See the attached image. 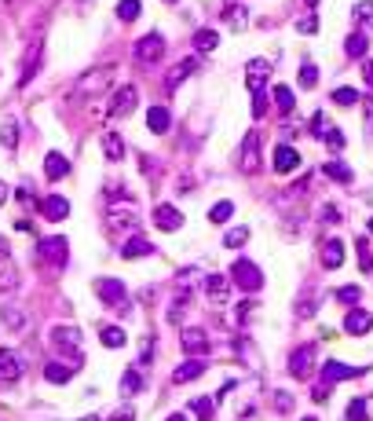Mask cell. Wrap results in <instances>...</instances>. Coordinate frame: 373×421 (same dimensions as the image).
<instances>
[{"label": "cell", "instance_id": "1", "mask_svg": "<svg viewBox=\"0 0 373 421\" xmlns=\"http://www.w3.org/2000/svg\"><path fill=\"white\" fill-rule=\"evenodd\" d=\"M41 59H44V37H33V41L26 44V52H22V62H19V88H26L37 78Z\"/></svg>", "mask_w": 373, "mask_h": 421}, {"label": "cell", "instance_id": "2", "mask_svg": "<svg viewBox=\"0 0 373 421\" xmlns=\"http://www.w3.org/2000/svg\"><path fill=\"white\" fill-rule=\"evenodd\" d=\"M110 78H113V66H95V70H88L84 78L77 81L73 96H77V99H88V96H95V92H107V88H110Z\"/></svg>", "mask_w": 373, "mask_h": 421}, {"label": "cell", "instance_id": "3", "mask_svg": "<svg viewBox=\"0 0 373 421\" xmlns=\"http://www.w3.org/2000/svg\"><path fill=\"white\" fill-rule=\"evenodd\" d=\"M48 341H51V348L55 352H66V355H73V359H81V330L77 326H51V334H48Z\"/></svg>", "mask_w": 373, "mask_h": 421}, {"label": "cell", "instance_id": "4", "mask_svg": "<svg viewBox=\"0 0 373 421\" xmlns=\"http://www.w3.org/2000/svg\"><path fill=\"white\" fill-rule=\"evenodd\" d=\"M230 283L242 286L246 293H253V289H260V286H264V271H260V267H256L253 260L242 257V260H235V267H230Z\"/></svg>", "mask_w": 373, "mask_h": 421}, {"label": "cell", "instance_id": "5", "mask_svg": "<svg viewBox=\"0 0 373 421\" xmlns=\"http://www.w3.org/2000/svg\"><path fill=\"white\" fill-rule=\"evenodd\" d=\"M161 55H165L161 33H147V37H139V41H136V59L139 62H147V66H150V62H158Z\"/></svg>", "mask_w": 373, "mask_h": 421}, {"label": "cell", "instance_id": "6", "mask_svg": "<svg viewBox=\"0 0 373 421\" xmlns=\"http://www.w3.org/2000/svg\"><path fill=\"white\" fill-rule=\"evenodd\" d=\"M22 370H26V363H22V355L15 348H0V381H4V385L19 381Z\"/></svg>", "mask_w": 373, "mask_h": 421}, {"label": "cell", "instance_id": "7", "mask_svg": "<svg viewBox=\"0 0 373 421\" xmlns=\"http://www.w3.org/2000/svg\"><path fill=\"white\" fill-rule=\"evenodd\" d=\"M242 172L253 176L256 169H260V132H249L246 136V143H242Z\"/></svg>", "mask_w": 373, "mask_h": 421}, {"label": "cell", "instance_id": "8", "mask_svg": "<svg viewBox=\"0 0 373 421\" xmlns=\"http://www.w3.org/2000/svg\"><path fill=\"white\" fill-rule=\"evenodd\" d=\"M205 297H209V304H230V278L205 275Z\"/></svg>", "mask_w": 373, "mask_h": 421}, {"label": "cell", "instance_id": "9", "mask_svg": "<svg viewBox=\"0 0 373 421\" xmlns=\"http://www.w3.org/2000/svg\"><path fill=\"white\" fill-rule=\"evenodd\" d=\"M315 366V344H300L297 352L289 355V374L293 377H307Z\"/></svg>", "mask_w": 373, "mask_h": 421}, {"label": "cell", "instance_id": "10", "mask_svg": "<svg viewBox=\"0 0 373 421\" xmlns=\"http://www.w3.org/2000/svg\"><path fill=\"white\" fill-rule=\"evenodd\" d=\"M271 165H275V172H278V176H289V172H297V169H300V154H297V150H293L289 143H278Z\"/></svg>", "mask_w": 373, "mask_h": 421}, {"label": "cell", "instance_id": "11", "mask_svg": "<svg viewBox=\"0 0 373 421\" xmlns=\"http://www.w3.org/2000/svg\"><path fill=\"white\" fill-rule=\"evenodd\" d=\"M366 330H373V315L366 308H348V315H344V334L363 337Z\"/></svg>", "mask_w": 373, "mask_h": 421}, {"label": "cell", "instance_id": "12", "mask_svg": "<svg viewBox=\"0 0 373 421\" xmlns=\"http://www.w3.org/2000/svg\"><path fill=\"white\" fill-rule=\"evenodd\" d=\"M41 257H44L51 267H66V257H70L66 238H44V242H41Z\"/></svg>", "mask_w": 373, "mask_h": 421}, {"label": "cell", "instance_id": "13", "mask_svg": "<svg viewBox=\"0 0 373 421\" xmlns=\"http://www.w3.org/2000/svg\"><path fill=\"white\" fill-rule=\"evenodd\" d=\"M136 88L132 84H121L118 92H113V103H110V118H125V114L136 110Z\"/></svg>", "mask_w": 373, "mask_h": 421}, {"label": "cell", "instance_id": "14", "mask_svg": "<svg viewBox=\"0 0 373 421\" xmlns=\"http://www.w3.org/2000/svg\"><path fill=\"white\" fill-rule=\"evenodd\" d=\"M179 344H183L187 355H205L209 352V337H205V330H198V326H187L183 334H179Z\"/></svg>", "mask_w": 373, "mask_h": 421}, {"label": "cell", "instance_id": "15", "mask_svg": "<svg viewBox=\"0 0 373 421\" xmlns=\"http://www.w3.org/2000/svg\"><path fill=\"white\" fill-rule=\"evenodd\" d=\"M267 78H271V62H267V59H253L246 66V84L253 88V92H260Z\"/></svg>", "mask_w": 373, "mask_h": 421}, {"label": "cell", "instance_id": "16", "mask_svg": "<svg viewBox=\"0 0 373 421\" xmlns=\"http://www.w3.org/2000/svg\"><path fill=\"white\" fill-rule=\"evenodd\" d=\"M41 213H44V220H66L70 216V201L62 198V195H48L44 201H41Z\"/></svg>", "mask_w": 373, "mask_h": 421}, {"label": "cell", "instance_id": "17", "mask_svg": "<svg viewBox=\"0 0 373 421\" xmlns=\"http://www.w3.org/2000/svg\"><path fill=\"white\" fill-rule=\"evenodd\" d=\"M205 370H209V363H201V359H187V363H179V366L172 370V385H187V381L201 377Z\"/></svg>", "mask_w": 373, "mask_h": 421}, {"label": "cell", "instance_id": "18", "mask_svg": "<svg viewBox=\"0 0 373 421\" xmlns=\"http://www.w3.org/2000/svg\"><path fill=\"white\" fill-rule=\"evenodd\" d=\"M154 224H158L161 231H179V227H183V216H179L176 206H158L154 209Z\"/></svg>", "mask_w": 373, "mask_h": 421}, {"label": "cell", "instance_id": "19", "mask_svg": "<svg viewBox=\"0 0 373 421\" xmlns=\"http://www.w3.org/2000/svg\"><path fill=\"white\" fill-rule=\"evenodd\" d=\"M95 293L107 304H125V286L118 283V278H95Z\"/></svg>", "mask_w": 373, "mask_h": 421}, {"label": "cell", "instance_id": "20", "mask_svg": "<svg viewBox=\"0 0 373 421\" xmlns=\"http://www.w3.org/2000/svg\"><path fill=\"white\" fill-rule=\"evenodd\" d=\"M147 129H150L154 136L169 132V129H172V114H169V107H150V110H147Z\"/></svg>", "mask_w": 373, "mask_h": 421}, {"label": "cell", "instance_id": "21", "mask_svg": "<svg viewBox=\"0 0 373 421\" xmlns=\"http://www.w3.org/2000/svg\"><path fill=\"white\" fill-rule=\"evenodd\" d=\"M44 176L48 180H66L70 176V161L59 154V150H51V154L44 158Z\"/></svg>", "mask_w": 373, "mask_h": 421}, {"label": "cell", "instance_id": "22", "mask_svg": "<svg viewBox=\"0 0 373 421\" xmlns=\"http://www.w3.org/2000/svg\"><path fill=\"white\" fill-rule=\"evenodd\" d=\"M150 253H154V242L143 238V235H132V238L125 242L121 257H125V260H136V257H150Z\"/></svg>", "mask_w": 373, "mask_h": 421}, {"label": "cell", "instance_id": "23", "mask_svg": "<svg viewBox=\"0 0 373 421\" xmlns=\"http://www.w3.org/2000/svg\"><path fill=\"white\" fill-rule=\"evenodd\" d=\"M355 374H358V370L348 366V363H337V359L322 363V381H326V385H333V381H348V377H355Z\"/></svg>", "mask_w": 373, "mask_h": 421}, {"label": "cell", "instance_id": "24", "mask_svg": "<svg viewBox=\"0 0 373 421\" xmlns=\"http://www.w3.org/2000/svg\"><path fill=\"white\" fill-rule=\"evenodd\" d=\"M224 22L230 30H246L249 26V8L246 4H227L224 8Z\"/></svg>", "mask_w": 373, "mask_h": 421}, {"label": "cell", "instance_id": "25", "mask_svg": "<svg viewBox=\"0 0 373 421\" xmlns=\"http://www.w3.org/2000/svg\"><path fill=\"white\" fill-rule=\"evenodd\" d=\"M340 264H344V242L329 238L322 246V267H340Z\"/></svg>", "mask_w": 373, "mask_h": 421}, {"label": "cell", "instance_id": "26", "mask_svg": "<svg viewBox=\"0 0 373 421\" xmlns=\"http://www.w3.org/2000/svg\"><path fill=\"white\" fill-rule=\"evenodd\" d=\"M366 48H370L366 33H363V30H355L348 41H344V55H348V59H366Z\"/></svg>", "mask_w": 373, "mask_h": 421}, {"label": "cell", "instance_id": "27", "mask_svg": "<svg viewBox=\"0 0 373 421\" xmlns=\"http://www.w3.org/2000/svg\"><path fill=\"white\" fill-rule=\"evenodd\" d=\"M102 154H107L110 161H121L125 158V139L118 132H107L102 136Z\"/></svg>", "mask_w": 373, "mask_h": 421}, {"label": "cell", "instance_id": "28", "mask_svg": "<svg viewBox=\"0 0 373 421\" xmlns=\"http://www.w3.org/2000/svg\"><path fill=\"white\" fill-rule=\"evenodd\" d=\"M271 99H275V107H278L282 114H293V107H297V96H293L289 84H278L275 92H271Z\"/></svg>", "mask_w": 373, "mask_h": 421}, {"label": "cell", "instance_id": "29", "mask_svg": "<svg viewBox=\"0 0 373 421\" xmlns=\"http://www.w3.org/2000/svg\"><path fill=\"white\" fill-rule=\"evenodd\" d=\"M212 411H216V400H209V395H194L190 400V414L198 421H212Z\"/></svg>", "mask_w": 373, "mask_h": 421}, {"label": "cell", "instance_id": "30", "mask_svg": "<svg viewBox=\"0 0 373 421\" xmlns=\"http://www.w3.org/2000/svg\"><path fill=\"white\" fill-rule=\"evenodd\" d=\"M194 70H198V62H194V59H183V62H179V66L172 70V78H169V92H172V88H179V84H183V81H187Z\"/></svg>", "mask_w": 373, "mask_h": 421}, {"label": "cell", "instance_id": "31", "mask_svg": "<svg viewBox=\"0 0 373 421\" xmlns=\"http://www.w3.org/2000/svg\"><path fill=\"white\" fill-rule=\"evenodd\" d=\"M326 176H329V180H337V183H352L355 180V172L344 161H326Z\"/></svg>", "mask_w": 373, "mask_h": 421}, {"label": "cell", "instance_id": "32", "mask_svg": "<svg viewBox=\"0 0 373 421\" xmlns=\"http://www.w3.org/2000/svg\"><path fill=\"white\" fill-rule=\"evenodd\" d=\"M99 341H102V348H125V330L121 326H107V330H102V334H99Z\"/></svg>", "mask_w": 373, "mask_h": 421}, {"label": "cell", "instance_id": "33", "mask_svg": "<svg viewBox=\"0 0 373 421\" xmlns=\"http://www.w3.org/2000/svg\"><path fill=\"white\" fill-rule=\"evenodd\" d=\"M139 11H143V0H121V4H118V19L121 22H136Z\"/></svg>", "mask_w": 373, "mask_h": 421}, {"label": "cell", "instance_id": "34", "mask_svg": "<svg viewBox=\"0 0 373 421\" xmlns=\"http://www.w3.org/2000/svg\"><path fill=\"white\" fill-rule=\"evenodd\" d=\"M216 44H220V33H216V30H198L194 33V48H198V52H212Z\"/></svg>", "mask_w": 373, "mask_h": 421}, {"label": "cell", "instance_id": "35", "mask_svg": "<svg viewBox=\"0 0 373 421\" xmlns=\"http://www.w3.org/2000/svg\"><path fill=\"white\" fill-rule=\"evenodd\" d=\"M230 216H235V201H216V206L209 209V220L212 224H227Z\"/></svg>", "mask_w": 373, "mask_h": 421}, {"label": "cell", "instance_id": "36", "mask_svg": "<svg viewBox=\"0 0 373 421\" xmlns=\"http://www.w3.org/2000/svg\"><path fill=\"white\" fill-rule=\"evenodd\" d=\"M70 374H73V370H70V366H59V363H48V366H44V377L51 381V385H62V381H70Z\"/></svg>", "mask_w": 373, "mask_h": 421}, {"label": "cell", "instance_id": "37", "mask_svg": "<svg viewBox=\"0 0 373 421\" xmlns=\"http://www.w3.org/2000/svg\"><path fill=\"white\" fill-rule=\"evenodd\" d=\"M139 388H143V377H139V370H128V374L121 377V395H136Z\"/></svg>", "mask_w": 373, "mask_h": 421}, {"label": "cell", "instance_id": "38", "mask_svg": "<svg viewBox=\"0 0 373 421\" xmlns=\"http://www.w3.org/2000/svg\"><path fill=\"white\" fill-rule=\"evenodd\" d=\"M337 301L348 304V308H358V301H363V289H358V286H340V289H337Z\"/></svg>", "mask_w": 373, "mask_h": 421}, {"label": "cell", "instance_id": "39", "mask_svg": "<svg viewBox=\"0 0 373 421\" xmlns=\"http://www.w3.org/2000/svg\"><path fill=\"white\" fill-rule=\"evenodd\" d=\"M246 238H249V227H230L227 238H224V246L227 249H242V246H246Z\"/></svg>", "mask_w": 373, "mask_h": 421}, {"label": "cell", "instance_id": "40", "mask_svg": "<svg viewBox=\"0 0 373 421\" xmlns=\"http://www.w3.org/2000/svg\"><path fill=\"white\" fill-rule=\"evenodd\" d=\"M0 315H4V323L11 330H26L30 326V319H26V312H15V308H0Z\"/></svg>", "mask_w": 373, "mask_h": 421}, {"label": "cell", "instance_id": "41", "mask_svg": "<svg viewBox=\"0 0 373 421\" xmlns=\"http://www.w3.org/2000/svg\"><path fill=\"white\" fill-rule=\"evenodd\" d=\"M333 103H337V107H355V103H358V92L344 84V88H337V92H333Z\"/></svg>", "mask_w": 373, "mask_h": 421}, {"label": "cell", "instance_id": "42", "mask_svg": "<svg viewBox=\"0 0 373 421\" xmlns=\"http://www.w3.org/2000/svg\"><path fill=\"white\" fill-rule=\"evenodd\" d=\"M355 22H358V26H370V22H373V4H370V0L355 4Z\"/></svg>", "mask_w": 373, "mask_h": 421}, {"label": "cell", "instance_id": "43", "mask_svg": "<svg viewBox=\"0 0 373 421\" xmlns=\"http://www.w3.org/2000/svg\"><path fill=\"white\" fill-rule=\"evenodd\" d=\"M0 143H4V147H15L19 143V125L15 121H8L4 129H0Z\"/></svg>", "mask_w": 373, "mask_h": 421}, {"label": "cell", "instance_id": "44", "mask_svg": "<svg viewBox=\"0 0 373 421\" xmlns=\"http://www.w3.org/2000/svg\"><path fill=\"white\" fill-rule=\"evenodd\" d=\"M318 84V70L311 66V62H304L300 66V88H315Z\"/></svg>", "mask_w": 373, "mask_h": 421}, {"label": "cell", "instance_id": "45", "mask_svg": "<svg viewBox=\"0 0 373 421\" xmlns=\"http://www.w3.org/2000/svg\"><path fill=\"white\" fill-rule=\"evenodd\" d=\"M326 147L333 150V154H340V150H344V132L340 129H329L326 132Z\"/></svg>", "mask_w": 373, "mask_h": 421}, {"label": "cell", "instance_id": "46", "mask_svg": "<svg viewBox=\"0 0 373 421\" xmlns=\"http://www.w3.org/2000/svg\"><path fill=\"white\" fill-rule=\"evenodd\" d=\"M267 107H271V103H267V96H264V92H253V118H256V121L267 114Z\"/></svg>", "mask_w": 373, "mask_h": 421}, {"label": "cell", "instance_id": "47", "mask_svg": "<svg viewBox=\"0 0 373 421\" xmlns=\"http://www.w3.org/2000/svg\"><path fill=\"white\" fill-rule=\"evenodd\" d=\"M348 421H366V400H352L348 403Z\"/></svg>", "mask_w": 373, "mask_h": 421}, {"label": "cell", "instance_id": "48", "mask_svg": "<svg viewBox=\"0 0 373 421\" xmlns=\"http://www.w3.org/2000/svg\"><path fill=\"white\" fill-rule=\"evenodd\" d=\"M297 30H300V33H318V19H315V15H304V19L297 22Z\"/></svg>", "mask_w": 373, "mask_h": 421}, {"label": "cell", "instance_id": "49", "mask_svg": "<svg viewBox=\"0 0 373 421\" xmlns=\"http://www.w3.org/2000/svg\"><path fill=\"white\" fill-rule=\"evenodd\" d=\"M107 421H136V414H132V406H121V411H113Z\"/></svg>", "mask_w": 373, "mask_h": 421}, {"label": "cell", "instance_id": "50", "mask_svg": "<svg viewBox=\"0 0 373 421\" xmlns=\"http://www.w3.org/2000/svg\"><path fill=\"white\" fill-rule=\"evenodd\" d=\"M275 406H278V411H293V395L289 392H278L275 395Z\"/></svg>", "mask_w": 373, "mask_h": 421}, {"label": "cell", "instance_id": "51", "mask_svg": "<svg viewBox=\"0 0 373 421\" xmlns=\"http://www.w3.org/2000/svg\"><path fill=\"white\" fill-rule=\"evenodd\" d=\"M311 132L315 136H326L329 129H326V118H322V114H315V118H311Z\"/></svg>", "mask_w": 373, "mask_h": 421}, {"label": "cell", "instance_id": "52", "mask_svg": "<svg viewBox=\"0 0 373 421\" xmlns=\"http://www.w3.org/2000/svg\"><path fill=\"white\" fill-rule=\"evenodd\" d=\"M311 400H318V403H322V400H329V385H326V381H322V385H318V388L311 392Z\"/></svg>", "mask_w": 373, "mask_h": 421}, {"label": "cell", "instance_id": "53", "mask_svg": "<svg viewBox=\"0 0 373 421\" xmlns=\"http://www.w3.org/2000/svg\"><path fill=\"white\" fill-rule=\"evenodd\" d=\"M363 78H366V84L373 88V59H370V62H363Z\"/></svg>", "mask_w": 373, "mask_h": 421}, {"label": "cell", "instance_id": "54", "mask_svg": "<svg viewBox=\"0 0 373 421\" xmlns=\"http://www.w3.org/2000/svg\"><path fill=\"white\" fill-rule=\"evenodd\" d=\"M19 201H26V206H33V195L26 187H19Z\"/></svg>", "mask_w": 373, "mask_h": 421}, {"label": "cell", "instance_id": "55", "mask_svg": "<svg viewBox=\"0 0 373 421\" xmlns=\"http://www.w3.org/2000/svg\"><path fill=\"white\" fill-rule=\"evenodd\" d=\"M4 198H8V183H0V206H4Z\"/></svg>", "mask_w": 373, "mask_h": 421}, {"label": "cell", "instance_id": "56", "mask_svg": "<svg viewBox=\"0 0 373 421\" xmlns=\"http://www.w3.org/2000/svg\"><path fill=\"white\" fill-rule=\"evenodd\" d=\"M165 421H187V414H169V418H165Z\"/></svg>", "mask_w": 373, "mask_h": 421}, {"label": "cell", "instance_id": "57", "mask_svg": "<svg viewBox=\"0 0 373 421\" xmlns=\"http://www.w3.org/2000/svg\"><path fill=\"white\" fill-rule=\"evenodd\" d=\"M0 257H4V238H0Z\"/></svg>", "mask_w": 373, "mask_h": 421}, {"label": "cell", "instance_id": "58", "mask_svg": "<svg viewBox=\"0 0 373 421\" xmlns=\"http://www.w3.org/2000/svg\"><path fill=\"white\" fill-rule=\"evenodd\" d=\"M370 235H373V216H370Z\"/></svg>", "mask_w": 373, "mask_h": 421}, {"label": "cell", "instance_id": "59", "mask_svg": "<svg viewBox=\"0 0 373 421\" xmlns=\"http://www.w3.org/2000/svg\"><path fill=\"white\" fill-rule=\"evenodd\" d=\"M300 421H318V418H300Z\"/></svg>", "mask_w": 373, "mask_h": 421}, {"label": "cell", "instance_id": "60", "mask_svg": "<svg viewBox=\"0 0 373 421\" xmlns=\"http://www.w3.org/2000/svg\"><path fill=\"white\" fill-rule=\"evenodd\" d=\"M165 4H179V0H165Z\"/></svg>", "mask_w": 373, "mask_h": 421}, {"label": "cell", "instance_id": "61", "mask_svg": "<svg viewBox=\"0 0 373 421\" xmlns=\"http://www.w3.org/2000/svg\"><path fill=\"white\" fill-rule=\"evenodd\" d=\"M307 4H318V0H307Z\"/></svg>", "mask_w": 373, "mask_h": 421}]
</instances>
